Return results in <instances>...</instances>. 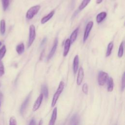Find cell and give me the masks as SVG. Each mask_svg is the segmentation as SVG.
<instances>
[{
	"label": "cell",
	"instance_id": "obj_1",
	"mask_svg": "<svg viewBox=\"0 0 125 125\" xmlns=\"http://www.w3.org/2000/svg\"><path fill=\"white\" fill-rule=\"evenodd\" d=\"M64 87V83L63 81H61L56 91V92L55 93V94L53 95V98H52V103H51V106L52 107H54L56 103L57 102L61 94V93L62 92L63 88Z\"/></svg>",
	"mask_w": 125,
	"mask_h": 125
},
{
	"label": "cell",
	"instance_id": "obj_2",
	"mask_svg": "<svg viewBox=\"0 0 125 125\" xmlns=\"http://www.w3.org/2000/svg\"><path fill=\"white\" fill-rule=\"evenodd\" d=\"M41 8L40 5H36L30 7L26 13V18L28 20L32 19L39 11Z\"/></svg>",
	"mask_w": 125,
	"mask_h": 125
},
{
	"label": "cell",
	"instance_id": "obj_3",
	"mask_svg": "<svg viewBox=\"0 0 125 125\" xmlns=\"http://www.w3.org/2000/svg\"><path fill=\"white\" fill-rule=\"evenodd\" d=\"M36 37V29L33 24H31L29 27V39L28 42V47H29L33 43Z\"/></svg>",
	"mask_w": 125,
	"mask_h": 125
},
{
	"label": "cell",
	"instance_id": "obj_4",
	"mask_svg": "<svg viewBox=\"0 0 125 125\" xmlns=\"http://www.w3.org/2000/svg\"><path fill=\"white\" fill-rule=\"evenodd\" d=\"M108 78V75L107 73L103 71H100L99 72L98 76V84L101 85H104L107 82Z\"/></svg>",
	"mask_w": 125,
	"mask_h": 125
},
{
	"label": "cell",
	"instance_id": "obj_5",
	"mask_svg": "<svg viewBox=\"0 0 125 125\" xmlns=\"http://www.w3.org/2000/svg\"><path fill=\"white\" fill-rule=\"evenodd\" d=\"M93 22L92 21H89L85 27L84 34H83V42H85L87 40L88 36L89 35V33L93 27Z\"/></svg>",
	"mask_w": 125,
	"mask_h": 125
},
{
	"label": "cell",
	"instance_id": "obj_6",
	"mask_svg": "<svg viewBox=\"0 0 125 125\" xmlns=\"http://www.w3.org/2000/svg\"><path fill=\"white\" fill-rule=\"evenodd\" d=\"M43 95L41 93L39 95V96L37 98V99L36 100L35 102L34 103V104L33 106L32 109H33V111H36L39 108V107H40V105L42 104V101L43 99Z\"/></svg>",
	"mask_w": 125,
	"mask_h": 125
},
{
	"label": "cell",
	"instance_id": "obj_7",
	"mask_svg": "<svg viewBox=\"0 0 125 125\" xmlns=\"http://www.w3.org/2000/svg\"><path fill=\"white\" fill-rule=\"evenodd\" d=\"M58 38H56L55 40H54V43H53V46H52V47L47 56V60H50V59L52 58V57L53 56L54 54H55V52H56V50L57 49V46H58Z\"/></svg>",
	"mask_w": 125,
	"mask_h": 125
},
{
	"label": "cell",
	"instance_id": "obj_8",
	"mask_svg": "<svg viewBox=\"0 0 125 125\" xmlns=\"http://www.w3.org/2000/svg\"><path fill=\"white\" fill-rule=\"evenodd\" d=\"M84 77V71L83 67H81L78 70V73L77 78V84L78 85H80L83 81Z\"/></svg>",
	"mask_w": 125,
	"mask_h": 125
},
{
	"label": "cell",
	"instance_id": "obj_9",
	"mask_svg": "<svg viewBox=\"0 0 125 125\" xmlns=\"http://www.w3.org/2000/svg\"><path fill=\"white\" fill-rule=\"evenodd\" d=\"M30 97H31V93L28 94V95L27 96V97L25 98V99L24 100V101L21 104V108H20V112L21 114H22L23 113L25 109H26V108L29 103V100L30 99Z\"/></svg>",
	"mask_w": 125,
	"mask_h": 125
},
{
	"label": "cell",
	"instance_id": "obj_10",
	"mask_svg": "<svg viewBox=\"0 0 125 125\" xmlns=\"http://www.w3.org/2000/svg\"><path fill=\"white\" fill-rule=\"evenodd\" d=\"M79 56L76 55L73 59V71L74 74H75L78 70V67H79Z\"/></svg>",
	"mask_w": 125,
	"mask_h": 125
},
{
	"label": "cell",
	"instance_id": "obj_11",
	"mask_svg": "<svg viewBox=\"0 0 125 125\" xmlns=\"http://www.w3.org/2000/svg\"><path fill=\"white\" fill-rule=\"evenodd\" d=\"M71 43L69 39H67L65 40L64 44V50H63V56L64 57H66L69 51V49L70 47Z\"/></svg>",
	"mask_w": 125,
	"mask_h": 125
},
{
	"label": "cell",
	"instance_id": "obj_12",
	"mask_svg": "<svg viewBox=\"0 0 125 125\" xmlns=\"http://www.w3.org/2000/svg\"><path fill=\"white\" fill-rule=\"evenodd\" d=\"M57 108L56 107H55L53 110L51 117V119L49 122L48 125H55L56 120L57 119Z\"/></svg>",
	"mask_w": 125,
	"mask_h": 125
},
{
	"label": "cell",
	"instance_id": "obj_13",
	"mask_svg": "<svg viewBox=\"0 0 125 125\" xmlns=\"http://www.w3.org/2000/svg\"><path fill=\"white\" fill-rule=\"evenodd\" d=\"M106 16H107V13L104 11L101 12L100 13H99L97 15L96 18L97 22L98 23L102 22L103 21V20L106 18Z\"/></svg>",
	"mask_w": 125,
	"mask_h": 125
},
{
	"label": "cell",
	"instance_id": "obj_14",
	"mask_svg": "<svg viewBox=\"0 0 125 125\" xmlns=\"http://www.w3.org/2000/svg\"><path fill=\"white\" fill-rule=\"evenodd\" d=\"M54 14H55V11L54 10H53L51 12H50L48 15L43 17L41 19V23L42 24H43L45 23L46 22H47L50 19H51L52 18V17L53 16Z\"/></svg>",
	"mask_w": 125,
	"mask_h": 125
},
{
	"label": "cell",
	"instance_id": "obj_15",
	"mask_svg": "<svg viewBox=\"0 0 125 125\" xmlns=\"http://www.w3.org/2000/svg\"><path fill=\"white\" fill-rule=\"evenodd\" d=\"M78 31H79V27H77L71 33L70 37V39H69L71 44L73 43L76 41L77 37Z\"/></svg>",
	"mask_w": 125,
	"mask_h": 125
},
{
	"label": "cell",
	"instance_id": "obj_16",
	"mask_svg": "<svg viewBox=\"0 0 125 125\" xmlns=\"http://www.w3.org/2000/svg\"><path fill=\"white\" fill-rule=\"evenodd\" d=\"M107 82V89L108 92H112L113 90L114 87V83H113V80L111 77H108Z\"/></svg>",
	"mask_w": 125,
	"mask_h": 125
},
{
	"label": "cell",
	"instance_id": "obj_17",
	"mask_svg": "<svg viewBox=\"0 0 125 125\" xmlns=\"http://www.w3.org/2000/svg\"><path fill=\"white\" fill-rule=\"evenodd\" d=\"M16 50L17 53L19 55L22 54L24 51V43L21 42L18 44L16 47Z\"/></svg>",
	"mask_w": 125,
	"mask_h": 125
},
{
	"label": "cell",
	"instance_id": "obj_18",
	"mask_svg": "<svg viewBox=\"0 0 125 125\" xmlns=\"http://www.w3.org/2000/svg\"><path fill=\"white\" fill-rule=\"evenodd\" d=\"M41 92L43 96L45 98H47L48 97V90L47 86L45 84H43L41 86Z\"/></svg>",
	"mask_w": 125,
	"mask_h": 125
},
{
	"label": "cell",
	"instance_id": "obj_19",
	"mask_svg": "<svg viewBox=\"0 0 125 125\" xmlns=\"http://www.w3.org/2000/svg\"><path fill=\"white\" fill-rule=\"evenodd\" d=\"M5 21L4 19L0 21V32L1 35H4L5 32Z\"/></svg>",
	"mask_w": 125,
	"mask_h": 125
},
{
	"label": "cell",
	"instance_id": "obj_20",
	"mask_svg": "<svg viewBox=\"0 0 125 125\" xmlns=\"http://www.w3.org/2000/svg\"><path fill=\"white\" fill-rule=\"evenodd\" d=\"M113 47V43L112 42H109L107 47V50H106V57H108L111 55Z\"/></svg>",
	"mask_w": 125,
	"mask_h": 125
},
{
	"label": "cell",
	"instance_id": "obj_21",
	"mask_svg": "<svg viewBox=\"0 0 125 125\" xmlns=\"http://www.w3.org/2000/svg\"><path fill=\"white\" fill-rule=\"evenodd\" d=\"M90 0H83L79 7V10L81 11L83 10L88 4Z\"/></svg>",
	"mask_w": 125,
	"mask_h": 125
},
{
	"label": "cell",
	"instance_id": "obj_22",
	"mask_svg": "<svg viewBox=\"0 0 125 125\" xmlns=\"http://www.w3.org/2000/svg\"><path fill=\"white\" fill-rule=\"evenodd\" d=\"M124 42H122L119 47V50H118V57L119 58H121L122 57L123 55V53H124Z\"/></svg>",
	"mask_w": 125,
	"mask_h": 125
},
{
	"label": "cell",
	"instance_id": "obj_23",
	"mask_svg": "<svg viewBox=\"0 0 125 125\" xmlns=\"http://www.w3.org/2000/svg\"><path fill=\"white\" fill-rule=\"evenodd\" d=\"M6 52V48L5 45L2 46L0 49V60H1L5 55Z\"/></svg>",
	"mask_w": 125,
	"mask_h": 125
},
{
	"label": "cell",
	"instance_id": "obj_24",
	"mask_svg": "<svg viewBox=\"0 0 125 125\" xmlns=\"http://www.w3.org/2000/svg\"><path fill=\"white\" fill-rule=\"evenodd\" d=\"M1 0L2 2L3 9L4 11H6L9 5V0Z\"/></svg>",
	"mask_w": 125,
	"mask_h": 125
},
{
	"label": "cell",
	"instance_id": "obj_25",
	"mask_svg": "<svg viewBox=\"0 0 125 125\" xmlns=\"http://www.w3.org/2000/svg\"><path fill=\"white\" fill-rule=\"evenodd\" d=\"M4 67L2 62L0 60V77L3 76L4 74Z\"/></svg>",
	"mask_w": 125,
	"mask_h": 125
},
{
	"label": "cell",
	"instance_id": "obj_26",
	"mask_svg": "<svg viewBox=\"0 0 125 125\" xmlns=\"http://www.w3.org/2000/svg\"><path fill=\"white\" fill-rule=\"evenodd\" d=\"M82 91L83 93L85 94H88V85L86 83H84L82 87Z\"/></svg>",
	"mask_w": 125,
	"mask_h": 125
},
{
	"label": "cell",
	"instance_id": "obj_27",
	"mask_svg": "<svg viewBox=\"0 0 125 125\" xmlns=\"http://www.w3.org/2000/svg\"><path fill=\"white\" fill-rule=\"evenodd\" d=\"M9 125H17V121L14 116H12L9 119Z\"/></svg>",
	"mask_w": 125,
	"mask_h": 125
},
{
	"label": "cell",
	"instance_id": "obj_28",
	"mask_svg": "<svg viewBox=\"0 0 125 125\" xmlns=\"http://www.w3.org/2000/svg\"><path fill=\"white\" fill-rule=\"evenodd\" d=\"M125 87V72L123 74L122 79V86H121V89L123 91Z\"/></svg>",
	"mask_w": 125,
	"mask_h": 125
},
{
	"label": "cell",
	"instance_id": "obj_29",
	"mask_svg": "<svg viewBox=\"0 0 125 125\" xmlns=\"http://www.w3.org/2000/svg\"><path fill=\"white\" fill-rule=\"evenodd\" d=\"M77 119H78V117H77V114L74 115L71 119V123L72 124L76 123L77 122Z\"/></svg>",
	"mask_w": 125,
	"mask_h": 125
},
{
	"label": "cell",
	"instance_id": "obj_30",
	"mask_svg": "<svg viewBox=\"0 0 125 125\" xmlns=\"http://www.w3.org/2000/svg\"><path fill=\"white\" fill-rule=\"evenodd\" d=\"M29 125H36V122H35V120L34 118H32L30 120Z\"/></svg>",
	"mask_w": 125,
	"mask_h": 125
},
{
	"label": "cell",
	"instance_id": "obj_31",
	"mask_svg": "<svg viewBox=\"0 0 125 125\" xmlns=\"http://www.w3.org/2000/svg\"><path fill=\"white\" fill-rule=\"evenodd\" d=\"M46 38H44L42 40V42H41V45L42 46V45H43L45 42H46Z\"/></svg>",
	"mask_w": 125,
	"mask_h": 125
},
{
	"label": "cell",
	"instance_id": "obj_32",
	"mask_svg": "<svg viewBox=\"0 0 125 125\" xmlns=\"http://www.w3.org/2000/svg\"><path fill=\"white\" fill-rule=\"evenodd\" d=\"M103 0H96V3L97 4H99V3H101L102 2Z\"/></svg>",
	"mask_w": 125,
	"mask_h": 125
},
{
	"label": "cell",
	"instance_id": "obj_33",
	"mask_svg": "<svg viewBox=\"0 0 125 125\" xmlns=\"http://www.w3.org/2000/svg\"><path fill=\"white\" fill-rule=\"evenodd\" d=\"M42 119H41V120L39 121V125H42Z\"/></svg>",
	"mask_w": 125,
	"mask_h": 125
},
{
	"label": "cell",
	"instance_id": "obj_34",
	"mask_svg": "<svg viewBox=\"0 0 125 125\" xmlns=\"http://www.w3.org/2000/svg\"><path fill=\"white\" fill-rule=\"evenodd\" d=\"M2 97H3V96H2V93H0V101H1V99L2 98Z\"/></svg>",
	"mask_w": 125,
	"mask_h": 125
},
{
	"label": "cell",
	"instance_id": "obj_35",
	"mask_svg": "<svg viewBox=\"0 0 125 125\" xmlns=\"http://www.w3.org/2000/svg\"><path fill=\"white\" fill-rule=\"evenodd\" d=\"M1 44H2V43H1V42H0V46L1 45Z\"/></svg>",
	"mask_w": 125,
	"mask_h": 125
},
{
	"label": "cell",
	"instance_id": "obj_36",
	"mask_svg": "<svg viewBox=\"0 0 125 125\" xmlns=\"http://www.w3.org/2000/svg\"><path fill=\"white\" fill-rule=\"evenodd\" d=\"M0 102H1L0 101V104H1V103H0Z\"/></svg>",
	"mask_w": 125,
	"mask_h": 125
},
{
	"label": "cell",
	"instance_id": "obj_37",
	"mask_svg": "<svg viewBox=\"0 0 125 125\" xmlns=\"http://www.w3.org/2000/svg\"><path fill=\"white\" fill-rule=\"evenodd\" d=\"M0 86H1V83H0Z\"/></svg>",
	"mask_w": 125,
	"mask_h": 125
}]
</instances>
